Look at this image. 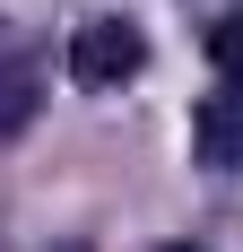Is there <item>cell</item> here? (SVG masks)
Segmentation results:
<instances>
[{"label": "cell", "mask_w": 243, "mask_h": 252, "mask_svg": "<svg viewBox=\"0 0 243 252\" xmlns=\"http://www.w3.org/2000/svg\"><path fill=\"white\" fill-rule=\"evenodd\" d=\"M191 148H200V165L243 174V87H217V96L191 113Z\"/></svg>", "instance_id": "obj_2"}, {"label": "cell", "mask_w": 243, "mask_h": 252, "mask_svg": "<svg viewBox=\"0 0 243 252\" xmlns=\"http://www.w3.org/2000/svg\"><path fill=\"white\" fill-rule=\"evenodd\" d=\"M139 70H148V44H139L130 18H87L70 35V78L78 87H122V78H139Z\"/></svg>", "instance_id": "obj_1"}, {"label": "cell", "mask_w": 243, "mask_h": 252, "mask_svg": "<svg viewBox=\"0 0 243 252\" xmlns=\"http://www.w3.org/2000/svg\"><path fill=\"white\" fill-rule=\"evenodd\" d=\"M209 61H217L226 87H243V9H226V18L209 26Z\"/></svg>", "instance_id": "obj_4"}, {"label": "cell", "mask_w": 243, "mask_h": 252, "mask_svg": "<svg viewBox=\"0 0 243 252\" xmlns=\"http://www.w3.org/2000/svg\"><path fill=\"white\" fill-rule=\"evenodd\" d=\"M70 252H87V244H70Z\"/></svg>", "instance_id": "obj_6"}, {"label": "cell", "mask_w": 243, "mask_h": 252, "mask_svg": "<svg viewBox=\"0 0 243 252\" xmlns=\"http://www.w3.org/2000/svg\"><path fill=\"white\" fill-rule=\"evenodd\" d=\"M165 252H200V244H165Z\"/></svg>", "instance_id": "obj_5"}, {"label": "cell", "mask_w": 243, "mask_h": 252, "mask_svg": "<svg viewBox=\"0 0 243 252\" xmlns=\"http://www.w3.org/2000/svg\"><path fill=\"white\" fill-rule=\"evenodd\" d=\"M35 104H44V61L35 52H9L0 61V139H18L35 122Z\"/></svg>", "instance_id": "obj_3"}]
</instances>
